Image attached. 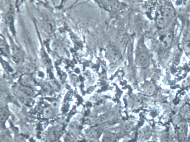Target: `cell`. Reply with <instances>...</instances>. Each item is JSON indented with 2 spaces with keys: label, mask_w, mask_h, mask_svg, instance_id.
<instances>
[{
  "label": "cell",
  "mask_w": 190,
  "mask_h": 142,
  "mask_svg": "<svg viewBox=\"0 0 190 142\" xmlns=\"http://www.w3.org/2000/svg\"><path fill=\"white\" fill-rule=\"evenodd\" d=\"M107 55L109 60L113 62H116L120 59V50L116 46H112L107 50Z\"/></svg>",
  "instance_id": "obj_1"
},
{
  "label": "cell",
  "mask_w": 190,
  "mask_h": 142,
  "mask_svg": "<svg viewBox=\"0 0 190 142\" xmlns=\"http://www.w3.org/2000/svg\"><path fill=\"white\" fill-rule=\"evenodd\" d=\"M162 15L167 19L173 17L175 15V12L173 7L170 6L165 5L162 9Z\"/></svg>",
  "instance_id": "obj_2"
},
{
  "label": "cell",
  "mask_w": 190,
  "mask_h": 142,
  "mask_svg": "<svg viewBox=\"0 0 190 142\" xmlns=\"http://www.w3.org/2000/svg\"><path fill=\"white\" fill-rule=\"evenodd\" d=\"M173 35L172 33H169L163 36L162 40V45L165 48H169L172 42Z\"/></svg>",
  "instance_id": "obj_3"
},
{
  "label": "cell",
  "mask_w": 190,
  "mask_h": 142,
  "mask_svg": "<svg viewBox=\"0 0 190 142\" xmlns=\"http://www.w3.org/2000/svg\"><path fill=\"white\" fill-rule=\"evenodd\" d=\"M138 64L143 66H146L148 65L149 62V57L147 54H141L138 56L137 59Z\"/></svg>",
  "instance_id": "obj_4"
},
{
  "label": "cell",
  "mask_w": 190,
  "mask_h": 142,
  "mask_svg": "<svg viewBox=\"0 0 190 142\" xmlns=\"http://www.w3.org/2000/svg\"><path fill=\"white\" fill-rule=\"evenodd\" d=\"M167 19L163 15H159L156 19V23L158 26L163 28L167 24Z\"/></svg>",
  "instance_id": "obj_5"
},
{
  "label": "cell",
  "mask_w": 190,
  "mask_h": 142,
  "mask_svg": "<svg viewBox=\"0 0 190 142\" xmlns=\"http://www.w3.org/2000/svg\"><path fill=\"white\" fill-rule=\"evenodd\" d=\"M21 93L23 96L28 98H31L33 95V92L32 89L26 87L21 88Z\"/></svg>",
  "instance_id": "obj_6"
},
{
  "label": "cell",
  "mask_w": 190,
  "mask_h": 142,
  "mask_svg": "<svg viewBox=\"0 0 190 142\" xmlns=\"http://www.w3.org/2000/svg\"><path fill=\"white\" fill-rule=\"evenodd\" d=\"M9 116V112L5 108L1 109L0 111V120L1 122H5Z\"/></svg>",
  "instance_id": "obj_7"
},
{
  "label": "cell",
  "mask_w": 190,
  "mask_h": 142,
  "mask_svg": "<svg viewBox=\"0 0 190 142\" xmlns=\"http://www.w3.org/2000/svg\"><path fill=\"white\" fill-rule=\"evenodd\" d=\"M59 129L58 127L54 128L51 131V136L53 138H56L58 137L59 134Z\"/></svg>",
  "instance_id": "obj_8"
},
{
  "label": "cell",
  "mask_w": 190,
  "mask_h": 142,
  "mask_svg": "<svg viewBox=\"0 0 190 142\" xmlns=\"http://www.w3.org/2000/svg\"><path fill=\"white\" fill-rule=\"evenodd\" d=\"M52 114V111L50 107H47L44 109V117L46 118H48L51 117Z\"/></svg>",
  "instance_id": "obj_9"
},
{
  "label": "cell",
  "mask_w": 190,
  "mask_h": 142,
  "mask_svg": "<svg viewBox=\"0 0 190 142\" xmlns=\"http://www.w3.org/2000/svg\"><path fill=\"white\" fill-rule=\"evenodd\" d=\"M6 22L9 26L11 28V29H13V17L12 15H8L6 18Z\"/></svg>",
  "instance_id": "obj_10"
},
{
  "label": "cell",
  "mask_w": 190,
  "mask_h": 142,
  "mask_svg": "<svg viewBox=\"0 0 190 142\" xmlns=\"http://www.w3.org/2000/svg\"><path fill=\"white\" fill-rule=\"evenodd\" d=\"M144 26V23L143 21H139L137 23L136 27L138 31L143 30Z\"/></svg>",
  "instance_id": "obj_11"
},
{
  "label": "cell",
  "mask_w": 190,
  "mask_h": 142,
  "mask_svg": "<svg viewBox=\"0 0 190 142\" xmlns=\"http://www.w3.org/2000/svg\"><path fill=\"white\" fill-rule=\"evenodd\" d=\"M42 91L45 94L48 95L50 92V88L48 86H44L43 87Z\"/></svg>",
  "instance_id": "obj_12"
},
{
  "label": "cell",
  "mask_w": 190,
  "mask_h": 142,
  "mask_svg": "<svg viewBox=\"0 0 190 142\" xmlns=\"http://www.w3.org/2000/svg\"><path fill=\"white\" fill-rule=\"evenodd\" d=\"M58 106V103L57 101H54L52 102L51 104V107L53 109H56Z\"/></svg>",
  "instance_id": "obj_13"
},
{
  "label": "cell",
  "mask_w": 190,
  "mask_h": 142,
  "mask_svg": "<svg viewBox=\"0 0 190 142\" xmlns=\"http://www.w3.org/2000/svg\"><path fill=\"white\" fill-rule=\"evenodd\" d=\"M106 141L108 142H110L112 141L113 140V137L112 136H107L106 137Z\"/></svg>",
  "instance_id": "obj_14"
},
{
  "label": "cell",
  "mask_w": 190,
  "mask_h": 142,
  "mask_svg": "<svg viewBox=\"0 0 190 142\" xmlns=\"http://www.w3.org/2000/svg\"><path fill=\"white\" fill-rule=\"evenodd\" d=\"M52 142H59L57 141H53Z\"/></svg>",
  "instance_id": "obj_15"
}]
</instances>
